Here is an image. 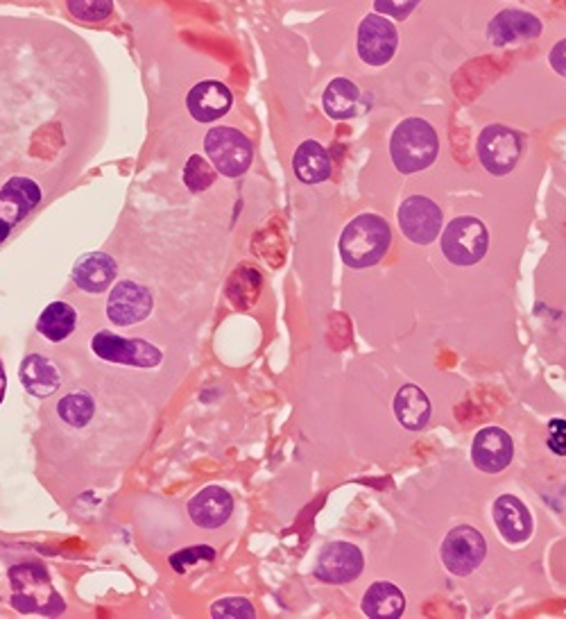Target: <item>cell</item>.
Masks as SVG:
<instances>
[{"label": "cell", "mask_w": 566, "mask_h": 619, "mask_svg": "<svg viewBox=\"0 0 566 619\" xmlns=\"http://www.w3.org/2000/svg\"><path fill=\"white\" fill-rule=\"evenodd\" d=\"M440 139L438 132L424 118H406L389 139V154L399 173L413 175L426 171L438 159Z\"/></svg>", "instance_id": "1"}, {"label": "cell", "mask_w": 566, "mask_h": 619, "mask_svg": "<svg viewBox=\"0 0 566 619\" xmlns=\"http://www.w3.org/2000/svg\"><path fill=\"white\" fill-rule=\"evenodd\" d=\"M392 230L376 214H361L342 230L340 255L350 268H372L389 250Z\"/></svg>", "instance_id": "2"}, {"label": "cell", "mask_w": 566, "mask_h": 619, "mask_svg": "<svg viewBox=\"0 0 566 619\" xmlns=\"http://www.w3.org/2000/svg\"><path fill=\"white\" fill-rule=\"evenodd\" d=\"M490 232L476 216H458L442 234V253L453 266H473L488 255Z\"/></svg>", "instance_id": "3"}, {"label": "cell", "mask_w": 566, "mask_h": 619, "mask_svg": "<svg viewBox=\"0 0 566 619\" xmlns=\"http://www.w3.org/2000/svg\"><path fill=\"white\" fill-rule=\"evenodd\" d=\"M204 150L217 173L241 178L247 173L254 150L252 141L236 128H213L204 139Z\"/></svg>", "instance_id": "4"}, {"label": "cell", "mask_w": 566, "mask_h": 619, "mask_svg": "<svg viewBox=\"0 0 566 619\" xmlns=\"http://www.w3.org/2000/svg\"><path fill=\"white\" fill-rule=\"evenodd\" d=\"M92 350L103 361L125 367H157L163 359L161 350L143 339H122L114 332H98L92 339Z\"/></svg>", "instance_id": "5"}, {"label": "cell", "mask_w": 566, "mask_h": 619, "mask_svg": "<svg viewBox=\"0 0 566 619\" xmlns=\"http://www.w3.org/2000/svg\"><path fill=\"white\" fill-rule=\"evenodd\" d=\"M485 556H488V543L478 529L469 524H460L447 533V538L442 543V563L451 574L469 576L471 572L483 565Z\"/></svg>", "instance_id": "6"}, {"label": "cell", "mask_w": 566, "mask_h": 619, "mask_svg": "<svg viewBox=\"0 0 566 619\" xmlns=\"http://www.w3.org/2000/svg\"><path fill=\"white\" fill-rule=\"evenodd\" d=\"M478 159L494 178H503L514 171L521 159V137L505 126H488L476 143Z\"/></svg>", "instance_id": "7"}, {"label": "cell", "mask_w": 566, "mask_h": 619, "mask_svg": "<svg viewBox=\"0 0 566 619\" xmlns=\"http://www.w3.org/2000/svg\"><path fill=\"white\" fill-rule=\"evenodd\" d=\"M442 221L440 204L426 195H410L399 206V227L415 245H428L438 238Z\"/></svg>", "instance_id": "8"}, {"label": "cell", "mask_w": 566, "mask_h": 619, "mask_svg": "<svg viewBox=\"0 0 566 619\" xmlns=\"http://www.w3.org/2000/svg\"><path fill=\"white\" fill-rule=\"evenodd\" d=\"M399 46L397 28L383 14H367L359 25V55L370 66H385Z\"/></svg>", "instance_id": "9"}, {"label": "cell", "mask_w": 566, "mask_h": 619, "mask_svg": "<svg viewBox=\"0 0 566 619\" xmlns=\"http://www.w3.org/2000/svg\"><path fill=\"white\" fill-rule=\"evenodd\" d=\"M154 300L146 286L137 281H118L107 300V318L118 327L143 322L152 313Z\"/></svg>", "instance_id": "10"}, {"label": "cell", "mask_w": 566, "mask_h": 619, "mask_svg": "<svg viewBox=\"0 0 566 619\" xmlns=\"http://www.w3.org/2000/svg\"><path fill=\"white\" fill-rule=\"evenodd\" d=\"M365 567L363 552L352 543H331L322 549L316 565V576L324 584H350L359 579Z\"/></svg>", "instance_id": "11"}, {"label": "cell", "mask_w": 566, "mask_h": 619, "mask_svg": "<svg viewBox=\"0 0 566 619\" xmlns=\"http://www.w3.org/2000/svg\"><path fill=\"white\" fill-rule=\"evenodd\" d=\"M512 459H514V442L505 429L485 427L476 434L471 442V461L478 470L496 474L505 470L512 463Z\"/></svg>", "instance_id": "12"}, {"label": "cell", "mask_w": 566, "mask_h": 619, "mask_svg": "<svg viewBox=\"0 0 566 619\" xmlns=\"http://www.w3.org/2000/svg\"><path fill=\"white\" fill-rule=\"evenodd\" d=\"M492 517L501 533V538L508 545H521L531 541V535L535 531L533 513L524 502L514 498V494H501L492 506Z\"/></svg>", "instance_id": "13"}, {"label": "cell", "mask_w": 566, "mask_h": 619, "mask_svg": "<svg viewBox=\"0 0 566 619\" xmlns=\"http://www.w3.org/2000/svg\"><path fill=\"white\" fill-rule=\"evenodd\" d=\"M542 34V21L524 10H503L488 25V39L503 49L510 44H524Z\"/></svg>", "instance_id": "14"}, {"label": "cell", "mask_w": 566, "mask_h": 619, "mask_svg": "<svg viewBox=\"0 0 566 619\" xmlns=\"http://www.w3.org/2000/svg\"><path fill=\"white\" fill-rule=\"evenodd\" d=\"M234 513L232 494L221 485H206L189 502L191 520L202 529H221Z\"/></svg>", "instance_id": "15"}, {"label": "cell", "mask_w": 566, "mask_h": 619, "mask_svg": "<svg viewBox=\"0 0 566 619\" xmlns=\"http://www.w3.org/2000/svg\"><path fill=\"white\" fill-rule=\"evenodd\" d=\"M232 103H234L232 92L223 85V82H215V79L200 82L186 98L191 116L200 122H213L217 118H223L232 109Z\"/></svg>", "instance_id": "16"}, {"label": "cell", "mask_w": 566, "mask_h": 619, "mask_svg": "<svg viewBox=\"0 0 566 619\" xmlns=\"http://www.w3.org/2000/svg\"><path fill=\"white\" fill-rule=\"evenodd\" d=\"M41 202V189L30 178H12L0 189V218L12 227L21 223Z\"/></svg>", "instance_id": "17"}, {"label": "cell", "mask_w": 566, "mask_h": 619, "mask_svg": "<svg viewBox=\"0 0 566 619\" xmlns=\"http://www.w3.org/2000/svg\"><path fill=\"white\" fill-rule=\"evenodd\" d=\"M118 273L116 262L105 253H89L73 266V281L86 294H103L114 284Z\"/></svg>", "instance_id": "18"}, {"label": "cell", "mask_w": 566, "mask_h": 619, "mask_svg": "<svg viewBox=\"0 0 566 619\" xmlns=\"http://www.w3.org/2000/svg\"><path fill=\"white\" fill-rule=\"evenodd\" d=\"M19 380L23 388L34 397H49L62 386L60 367L41 354H30L19 367Z\"/></svg>", "instance_id": "19"}, {"label": "cell", "mask_w": 566, "mask_h": 619, "mask_svg": "<svg viewBox=\"0 0 566 619\" xmlns=\"http://www.w3.org/2000/svg\"><path fill=\"white\" fill-rule=\"evenodd\" d=\"M292 167L303 184H320L333 173V161L318 141H303L292 157Z\"/></svg>", "instance_id": "20"}, {"label": "cell", "mask_w": 566, "mask_h": 619, "mask_svg": "<svg viewBox=\"0 0 566 619\" xmlns=\"http://www.w3.org/2000/svg\"><path fill=\"white\" fill-rule=\"evenodd\" d=\"M430 413H432L430 399H428V395L419 386L404 384L397 391L395 416H397L402 427H406L410 431H419V429H424L428 425Z\"/></svg>", "instance_id": "21"}, {"label": "cell", "mask_w": 566, "mask_h": 619, "mask_svg": "<svg viewBox=\"0 0 566 619\" xmlns=\"http://www.w3.org/2000/svg\"><path fill=\"white\" fill-rule=\"evenodd\" d=\"M406 610L404 593L389 581H376L363 597V612L376 619H397Z\"/></svg>", "instance_id": "22"}, {"label": "cell", "mask_w": 566, "mask_h": 619, "mask_svg": "<svg viewBox=\"0 0 566 619\" xmlns=\"http://www.w3.org/2000/svg\"><path fill=\"white\" fill-rule=\"evenodd\" d=\"M359 105H361V89L346 77H335L324 92V111L335 120L356 116Z\"/></svg>", "instance_id": "23"}, {"label": "cell", "mask_w": 566, "mask_h": 619, "mask_svg": "<svg viewBox=\"0 0 566 619\" xmlns=\"http://www.w3.org/2000/svg\"><path fill=\"white\" fill-rule=\"evenodd\" d=\"M77 322V311L68 302H53L41 311L36 320V329L41 337H46L53 343L66 341Z\"/></svg>", "instance_id": "24"}, {"label": "cell", "mask_w": 566, "mask_h": 619, "mask_svg": "<svg viewBox=\"0 0 566 619\" xmlns=\"http://www.w3.org/2000/svg\"><path fill=\"white\" fill-rule=\"evenodd\" d=\"M57 413L68 427L82 429L92 423L94 413H96V402L92 395H86V393H68L60 399Z\"/></svg>", "instance_id": "25"}, {"label": "cell", "mask_w": 566, "mask_h": 619, "mask_svg": "<svg viewBox=\"0 0 566 619\" xmlns=\"http://www.w3.org/2000/svg\"><path fill=\"white\" fill-rule=\"evenodd\" d=\"M213 182H215V171L211 163L204 161L202 154H193L186 161V169H184V184L189 186V191L202 193V191L211 189Z\"/></svg>", "instance_id": "26"}, {"label": "cell", "mask_w": 566, "mask_h": 619, "mask_svg": "<svg viewBox=\"0 0 566 619\" xmlns=\"http://www.w3.org/2000/svg\"><path fill=\"white\" fill-rule=\"evenodd\" d=\"M68 12L77 21L86 23H98L111 17L114 12V0H66Z\"/></svg>", "instance_id": "27"}, {"label": "cell", "mask_w": 566, "mask_h": 619, "mask_svg": "<svg viewBox=\"0 0 566 619\" xmlns=\"http://www.w3.org/2000/svg\"><path fill=\"white\" fill-rule=\"evenodd\" d=\"M211 615L215 619H254L256 610L245 597H227L211 606Z\"/></svg>", "instance_id": "28"}, {"label": "cell", "mask_w": 566, "mask_h": 619, "mask_svg": "<svg viewBox=\"0 0 566 619\" xmlns=\"http://www.w3.org/2000/svg\"><path fill=\"white\" fill-rule=\"evenodd\" d=\"M213 558H215L213 547H209V545H193V547H186V549H182L178 554H172L170 556V565H172V569L182 574L191 565H195L200 561H213Z\"/></svg>", "instance_id": "29"}, {"label": "cell", "mask_w": 566, "mask_h": 619, "mask_svg": "<svg viewBox=\"0 0 566 619\" xmlns=\"http://www.w3.org/2000/svg\"><path fill=\"white\" fill-rule=\"evenodd\" d=\"M419 3H421V0H374V8L383 17L406 21Z\"/></svg>", "instance_id": "30"}, {"label": "cell", "mask_w": 566, "mask_h": 619, "mask_svg": "<svg viewBox=\"0 0 566 619\" xmlns=\"http://www.w3.org/2000/svg\"><path fill=\"white\" fill-rule=\"evenodd\" d=\"M548 449L557 457H566V423L553 420L548 425Z\"/></svg>", "instance_id": "31"}, {"label": "cell", "mask_w": 566, "mask_h": 619, "mask_svg": "<svg viewBox=\"0 0 566 619\" xmlns=\"http://www.w3.org/2000/svg\"><path fill=\"white\" fill-rule=\"evenodd\" d=\"M548 62H551V66L557 75L566 77V39L557 41V44L553 46V51L548 55Z\"/></svg>", "instance_id": "32"}, {"label": "cell", "mask_w": 566, "mask_h": 619, "mask_svg": "<svg viewBox=\"0 0 566 619\" xmlns=\"http://www.w3.org/2000/svg\"><path fill=\"white\" fill-rule=\"evenodd\" d=\"M6 391H8V375H6V367L0 363V404L6 399Z\"/></svg>", "instance_id": "33"}, {"label": "cell", "mask_w": 566, "mask_h": 619, "mask_svg": "<svg viewBox=\"0 0 566 619\" xmlns=\"http://www.w3.org/2000/svg\"><path fill=\"white\" fill-rule=\"evenodd\" d=\"M10 230H12V225L6 218H0V243L10 236Z\"/></svg>", "instance_id": "34"}]
</instances>
